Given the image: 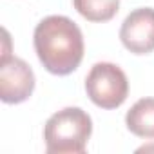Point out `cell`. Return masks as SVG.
<instances>
[{"mask_svg": "<svg viewBox=\"0 0 154 154\" xmlns=\"http://www.w3.org/2000/svg\"><path fill=\"white\" fill-rule=\"evenodd\" d=\"M33 42L38 60L51 74H71L84 60V35L67 17L51 15L44 18L35 27Z\"/></svg>", "mask_w": 154, "mask_h": 154, "instance_id": "cell-1", "label": "cell"}, {"mask_svg": "<svg viewBox=\"0 0 154 154\" xmlns=\"http://www.w3.org/2000/svg\"><path fill=\"white\" fill-rule=\"evenodd\" d=\"M93 132L91 116L80 107H65L54 112L45 127L44 140L49 154H80Z\"/></svg>", "mask_w": 154, "mask_h": 154, "instance_id": "cell-2", "label": "cell"}, {"mask_svg": "<svg viewBox=\"0 0 154 154\" xmlns=\"http://www.w3.org/2000/svg\"><path fill=\"white\" fill-rule=\"evenodd\" d=\"M85 91L94 105L102 109H116L127 100L129 82L118 65L100 62L94 63L87 74Z\"/></svg>", "mask_w": 154, "mask_h": 154, "instance_id": "cell-3", "label": "cell"}, {"mask_svg": "<svg viewBox=\"0 0 154 154\" xmlns=\"http://www.w3.org/2000/svg\"><path fill=\"white\" fill-rule=\"evenodd\" d=\"M35 91L33 69L17 56L0 60V100L4 103H22Z\"/></svg>", "mask_w": 154, "mask_h": 154, "instance_id": "cell-4", "label": "cell"}, {"mask_svg": "<svg viewBox=\"0 0 154 154\" xmlns=\"http://www.w3.org/2000/svg\"><path fill=\"white\" fill-rule=\"evenodd\" d=\"M120 40L127 51L134 54H149L154 51V9L140 8L127 15L120 29Z\"/></svg>", "mask_w": 154, "mask_h": 154, "instance_id": "cell-5", "label": "cell"}, {"mask_svg": "<svg viewBox=\"0 0 154 154\" xmlns=\"http://www.w3.org/2000/svg\"><path fill=\"white\" fill-rule=\"evenodd\" d=\"M127 129L140 136L152 140L154 138V98H141L138 100L125 116Z\"/></svg>", "mask_w": 154, "mask_h": 154, "instance_id": "cell-6", "label": "cell"}, {"mask_svg": "<svg viewBox=\"0 0 154 154\" xmlns=\"http://www.w3.org/2000/svg\"><path fill=\"white\" fill-rule=\"evenodd\" d=\"M74 9L89 22H109L120 8V0H72Z\"/></svg>", "mask_w": 154, "mask_h": 154, "instance_id": "cell-7", "label": "cell"}]
</instances>
